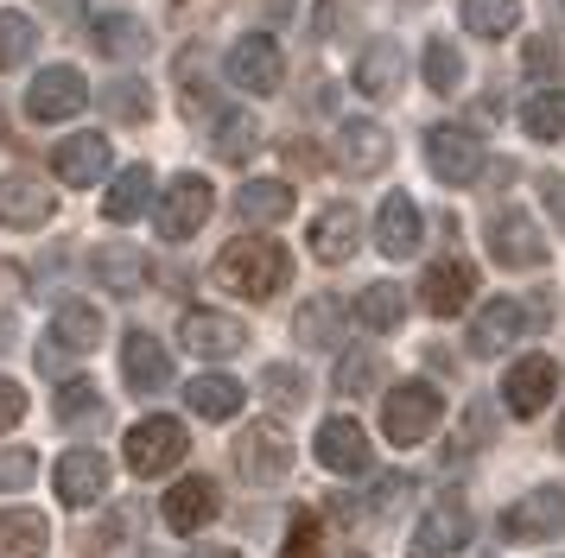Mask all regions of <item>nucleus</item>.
<instances>
[{
  "instance_id": "7ed1b4c3",
  "label": "nucleus",
  "mask_w": 565,
  "mask_h": 558,
  "mask_svg": "<svg viewBox=\"0 0 565 558\" xmlns=\"http://www.w3.org/2000/svg\"><path fill=\"white\" fill-rule=\"evenodd\" d=\"M210 210H216V191H210V178L198 172H179L166 191H159V210H153V223L166 242H191L198 228L210 223Z\"/></svg>"
},
{
  "instance_id": "de8ad7c7",
  "label": "nucleus",
  "mask_w": 565,
  "mask_h": 558,
  "mask_svg": "<svg viewBox=\"0 0 565 558\" xmlns=\"http://www.w3.org/2000/svg\"><path fill=\"white\" fill-rule=\"evenodd\" d=\"M527 71L534 76H559V45H553V39H527Z\"/></svg>"
},
{
  "instance_id": "a878e982",
  "label": "nucleus",
  "mask_w": 565,
  "mask_h": 558,
  "mask_svg": "<svg viewBox=\"0 0 565 558\" xmlns=\"http://www.w3.org/2000/svg\"><path fill=\"white\" fill-rule=\"evenodd\" d=\"M103 343V311L96 304H83V299H64L52 311V350L64 355H89Z\"/></svg>"
},
{
  "instance_id": "49530a36",
  "label": "nucleus",
  "mask_w": 565,
  "mask_h": 558,
  "mask_svg": "<svg viewBox=\"0 0 565 558\" xmlns=\"http://www.w3.org/2000/svg\"><path fill=\"white\" fill-rule=\"evenodd\" d=\"M20 419H26V387L0 375V431H13Z\"/></svg>"
},
{
  "instance_id": "f3484780",
  "label": "nucleus",
  "mask_w": 565,
  "mask_h": 558,
  "mask_svg": "<svg viewBox=\"0 0 565 558\" xmlns=\"http://www.w3.org/2000/svg\"><path fill=\"white\" fill-rule=\"evenodd\" d=\"M159 514H166V527L172 533H198V527H210V521L223 514V489H216L210 476H184V482L166 489Z\"/></svg>"
},
{
  "instance_id": "a19ab883",
  "label": "nucleus",
  "mask_w": 565,
  "mask_h": 558,
  "mask_svg": "<svg viewBox=\"0 0 565 558\" xmlns=\"http://www.w3.org/2000/svg\"><path fill=\"white\" fill-rule=\"evenodd\" d=\"M458 83H463V51L451 45V39H433V45H426V89L451 96Z\"/></svg>"
},
{
  "instance_id": "a211bd4d",
  "label": "nucleus",
  "mask_w": 565,
  "mask_h": 558,
  "mask_svg": "<svg viewBox=\"0 0 565 558\" xmlns=\"http://www.w3.org/2000/svg\"><path fill=\"white\" fill-rule=\"evenodd\" d=\"M57 502L64 507H89V502H103L108 495V457L103 451H64L57 457Z\"/></svg>"
},
{
  "instance_id": "c85d7f7f",
  "label": "nucleus",
  "mask_w": 565,
  "mask_h": 558,
  "mask_svg": "<svg viewBox=\"0 0 565 558\" xmlns=\"http://www.w3.org/2000/svg\"><path fill=\"white\" fill-rule=\"evenodd\" d=\"M292 184L280 178H248L242 191H235V210H242V223H286L292 216Z\"/></svg>"
},
{
  "instance_id": "f8f14e48",
  "label": "nucleus",
  "mask_w": 565,
  "mask_h": 558,
  "mask_svg": "<svg viewBox=\"0 0 565 558\" xmlns=\"http://www.w3.org/2000/svg\"><path fill=\"white\" fill-rule=\"evenodd\" d=\"M470 299H477V267H470V260L445 254V260L426 267V279H419V304H426L433 318H458Z\"/></svg>"
},
{
  "instance_id": "393cba45",
  "label": "nucleus",
  "mask_w": 565,
  "mask_h": 558,
  "mask_svg": "<svg viewBox=\"0 0 565 558\" xmlns=\"http://www.w3.org/2000/svg\"><path fill=\"white\" fill-rule=\"evenodd\" d=\"M419 235H426V216H419V203L394 191V197L375 210V248H382L387 260H407V254H419Z\"/></svg>"
},
{
  "instance_id": "0eeeda50",
  "label": "nucleus",
  "mask_w": 565,
  "mask_h": 558,
  "mask_svg": "<svg viewBox=\"0 0 565 558\" xmlns=\"http://www.w3.org/2000/svg\"><path fill=\"white\" fill-rule=\"evenodd\" d=\"M83 108H89V83H83L77 64H52V71L32 76L26 115H32L39 127H45V121H71V115H83Z\"/></svg>"
},
{
  "instance_id": "412c9836",
  "label": "nucleus",
  "mask_w": 565,
  "mask_h": 558,
  "mask_svg": "<svg viewBox=\"0 0 565 558\" xmlns=\"http://www.w3.org/2000/svg\"><path fill=\"white\" fill-rule=\"evenodd\" d=\"M527 324H534V311L521 299H489L483 311L470 318V355H502Z\"/></svg>"
},
{
  "instance_id": "7c9ffc66",
  "label": "nucleus",
  "mask_w": 565,
  "mask_h": 558,
  "mask_svg": "<svg viewBox=\"0 0 565 558\" xmlns=\"http://www.w3.org/2000/svg\"><path fill=\"white\" fill-rule=\"evenodd\" d=\"M147 203H153V172L147 165H128V172H115L103 197V216L108 223H134V216H147Z\"/></svg>"
},
{
  "instance_id": "ddd939ff",
  "label": "nucleus",
  "mask_w": 565,
  "mask_h": 558,
  "mask_svg": "<svg viewBox=\"0 0 565 558\" xmlns=\"http://www.w3.org/2000/svg\"><path fill=\"white\" fill-rule=\"evenodd\" d=\"M318 463H324L331 476H369V463H375V451H369V431H362L350 412L324 419V426H318Z\"/></svg>"
},
{
  "instance_id": "423d86ee",
  "label": "nucleus",
  "mask_w": 565,
  "mask_h": 558,
  "mask_svg": "<svg viewBox=\"0 0 565 558\" xmlns=\"http://www.w3.org/2000/svg\"><path fill=\"white\" fill-rule=\"evenodd\" d=\"M438 412H445V400H438L433 380H401V387L387 394V406H382L387 444H419V438H433Z\"/></svg>"
},
{
  "instance_id": "c9c22d12",
  "label": "nucleus",
  "mask_w": 565,
  "mask_h": 558,
  "mask_svg": "<svg viewBox=\"0 0 565 558\" xmlns=\"http://www.w3.org/2000/svg\"><path fill=\"white\" fill-rule=\"evenodd\" d=\"M458 13H463V32L470 39H502V32L521 25V7L514 0H458Z\"/></svg>"
},
{
  "instance_id": "f03ea898",
  "label": "nucleus",
  "mask_w": 565,
  "mask_h": 558,
  "mask_svg": "<svg viewBox=\"0 0 565 558\" xmlns=\"http://www.w3.org/2000/svg\"><path fill=\"white\" fill-rule=\"evenodd\" d=\"M235 470H242V482H255V489H280L292 476V438L274 419H255V426L235 438Z\"/></svg>"
},
{
  "instance_id": "1a4fd4ad",
  "label": "nucleus",
  "mask_w": 565,
  "mask_h": 558,
  "mask_svg": "<svg viewBox=\"0 0 565 558\" xmlns=\"http://www.w3.org/2000/svg\"><path fill=\"white\" fill-rule=\"evenodd\" d=\"M565 533V489H534L514 507H502V539L534 546V539H559Z\"/></svg>"
},
{
  "instance_id": "4be33fe9",
  "label": "nucleus",
  "mask_w": 565,
  "mask_h": 558,
  "mask_svg": "<svg viewBox=\"0 0 565 558\" xmlns=\"http://www.w3.org/2000/svg\"><path fill=\"white\" fill-rule=\"evenodd\" d=\"M52 216H57V197L45 191V178H26V172L0 178V223L7 228H45Z\"/></svg>"
},
{
  "instance_id": "4c0bfd02",
  "label": "nucleus",
  "mask_w": 565,
  "mask_h": 558,
  "mask_svg": "<svg viewBox=\"0 0 565 558\" xmlns=\"http://www.w3.org/2000/svg\"><path fill=\"white\" fill-rule=\"evenodd\" d=\"M375 387H382V355L375 350H350L337 362V394L362 400V394H375Z\"/></svg>"
},
{
  "instance_id": "473e14b6",
  "label": "nucleus",
  "mask_w": 565,
  "mask_h": 558,
  "mask_svg": "<svg viewBox=\"0 0 565 558\" xmlns=\"http://www.w3.org/2000/svg\"><path fill=\"white\" fill-rule=\"evenodd\" d=\"M356 324L362 330H401V318H407V299H401V286H387V279H375V286H362L356 292Z\"/></svg>"
},
{
  "instance_id": "864d4df0",
  "label": "nucleus",
  "mask_w": 565,
  "mask_h": 558,
  "mask_svg": "<svg viewBox=\"0 0 565 558\" xmlns=\"http://www.w3.org/2000/svg\"><path fill=\"white\" fill-rule=\"evenodd\" d=\"M267 13H292V0H267Z\"/></svg>"
},
{
  "instance_id": "5fc2aeb1",
  "label": "nucleus",
  "mask_w": 565,
  "mask_h": 558,
  "mask_svg": "<svg viewBox=\"0 0 565 558\" xmlns=\"http://www.w3.org/2000/svg\"><path fill=\"white\" fill-rule=\"evenodd\" d=\"M559 451H565V419H559Z\"/></svg>"
},
{
  "instance_id": "6ab92c4d",
  "label": "nucleus",
  "mask_w": 565,
  "mask_h": 558,
  "mask_svg": "<svg viewBox=\"0 0 565 558\" xmlns=\"http://www.w3.org/2000/svg\"><path fill=\"white\" fill-rule=\"evenodd\" d=\"M311 254L324 260V267H337V260H350V254L362 248V216L356 203H324L318 216H311Z\"/></svg>"
},
{
  "instance_id": "2f4dec72",
  "label": "nucleus",
  "mask_w": 565,
  "mask_h": 558,
  "mask_svg": "<svg viewBox=\"0 0 565 558\" xmlns=\"http://www.w3.org/2000/svg\"><path fill=\"white\" fill-rule=\"evenodd\" d=\"M210 152H216L223 165H248V159L260 152V121L248 115V108L223 115V121H216V140H210Z\"/></svg>"
},
{
  "instance_id": "9b49d317",
  "label": "nucleus",
  "mask_w": 565,
  "mask_h": 558,
  "mask_svg": "<svg viewBox=\"0 0 565 558\" xmlns=\"http://www.w3.org/2000/svg\"><path fill=\"white\" fill-rule=\"evenodd\" d=\"M179 343L191 355H204V362H223V355H242L248 350V324L242 318H230V311H184V324H179Z\"/></svg>"
},
{
  "instance_id": "f257e3e1",
  "label": "nucleus",
  "mask_w": 565,
  "mask_h": 558,
  "mask_svg": "<svg viewBox=\"0 0 565 558\" xmlns=\"http://www.w3.org/2000/svg\"><path fill=\"white\" fill-rule=\"evenodd\" d=\"M286 279H292V254L267 235H242L216 254V286H230L242 299H274L286 292Z\"/></svg>"
},
{
  "instance_id": "c03bdc74",
  "label": "nucleus",
  "mask_w": 565,
  "mask_h": 558,
  "mask_svg": "<svg viewBox=\"0 0 565 558\" xmlns=\"http://www.w3.org/2000/svg\"><path fill=\"white\" fill-rule=\"evenodd\" d=\"M32 476H39V457H32L26 444L0 451V495H20V489H32Z\"/></svg>"
},
{
  "instance_id": "6e6552de",
  "label": "nucleus",
  "mask_w": 565,
  "mask_h": 558,
  "mask_svg": "<svg viewBox=\"0 0 565 558\" xmlns=\"http://www.w3.org/2000/svg\"><path fill=\"white\" fill-rule=\"evenodd\" d=\"M483 235H489V254H495L502 267H521V273H527V267L546 260V235H540V223L527 216V210H514V203H502V210L489 216Z\"/></svg>"
},
{
  "instance_id": "37998d69",
  "label": "nucleus",
  "mask_w": 565,
  "mask_h": 558,
  "mask_svg": "<svg viewBox=\"0 0 565 558\" xmlns=\"http://www.w3.org/2000/svg\"><path fill=\"white\" fill-rule=\"evenodd\" d=\"M280 558H324V521H318V514H299L292 533H286Z\"/></svg>"
},
{
  "instance_id": "ea45409f",
  "label": "nucleus",
  "mask_w": 565,
  "mask_h": 558,
  "mask_svg": "<svg viewBox=\"0 0 565 558\" xmlns=\"http://www.w3.org/2000/svg\"><path fill=\"white\" fill-rule=\"evenodd\" d=\"M103 108L115 115V121H147V115H153V96H147L140 76H115V83L103 89Z\"/></svg>"
},
{
  "instance_id": "3c124183",
  "label": "nucleus",
  "mask_w": 565,
  "mask_h": 558,
  "mask_svg": "<svg viewBox=\"0 0 565 558\" xmlns=\"http://www.w3.org/2000/svg\"><path fill=\"white\" fill-rule=\"evenodd\" d=\"M13 336H20V324H13V311L0 304V350H13Z\"/></svg>"
},
{
  "instance_id": "2eb2a0df",
  "label": "nucleus",
  "mask_w": 565,
  "mask_h": 558,
  "mask_svg": "<svg viewBox=\"0 0 565 558\" xmlns=\"http://www.w3.org/2000/svg\"><path fill=\"white\" fill-rule=\"evenodd\" d=\"M553 387H559V362L553 355H521L502 375V400H509L514 419H534L540 406L553 400Z\"/></svg>"
},
{
  "instance_id": "a18cd8bd",
  "label": "nucleus",
  "mask_w": 565,
  "mask_h": 558,
  "mask_svg": "<svg viewBox=\"0 0 565 558\" xmlns=\"http://www.w3.org/2000/svg\"><path fill=\"white\" fill-rule=\"evenodd\" d=\"M299 343H311V350H318V343H331V330H337V304L331 299H311L306 311H299Z\"/></svg>"
},
{
  "instance_id": "9d476101",
  "label": "nucleus",
  "mask_w": 565,
  "mask_h": 558,
  "mask_svg": "<svg viewBox=\"0 0 565 558\" xmlns=\"http://www.w3.org/2000/svg\"><path fill=\"white\" fill-rule=\"evenodd\" d=\"M286 76V57L280 45L267 39V32H248V39H235L230 45V83L235 89H248V96H274Z\"/></svg>"
},
{
  "instance_id": "dca6fc26",
  "label": "nucleus",
  "mask_w": 565,
  "mask_h": 558,
  "mask_svg": "<svg viewBox=\"0 0 565 558\" xmlns=\"http://www.w3.org/2000/svg\"><path fill=\"white\" fill-rule=\"evenodd\" d=\"M401 76H407V57H401V39H369L350 64V83H356L369 101L401 96Z\"/></svg>"
},
{
  "instance_id": "39448f33",
  "label": "nucleus",
  "mask_w": 565,
  "mask_h": 558,
  "mask_svg": "<svg viewBox=\"0 0 565 558\" xmlns=\"http://www.w3.org/2000/svg\"><path fill=\"white\" fill-rule=\"evenodd\" d=\"M426 165H433L438 184L463 191V184H477V178H483V140H477L470 127L438 121V127H426Z\"/></svg>"
},
{
  "instance_id": "f704fd0d",
  "label": "nucleus",
  "mask_w": 565,
  "mask_h": 558,
  "mask_svg": "<svg viewBox=\"0 0 565 558\" xmlns=\"http://www.w3.org/2000/svg\"><path fill=\"white\" fill-rule=\"evenodd\" d=\"M52 412H57V426H103V412H108L103 387H96V380H64Z\"/></svg>"
},
{
  "instance_id": "aec40b11",
  "label": "nucleus",
  "mask_w": 565,
  "mask_h": 558,
  "mask_svg": "<svg viewBox=\"0 0 565 558\" xmlns=\"http://www.w3.org/2000/svg\"><path fill=\"white\" fill-rule=\"evenodd\" d=\"M121 375H128L134 394H166L172 387V355L159 343L153 330H128V343H121Z\"/></svg>"
},
{
  "instance_id": "603ef678",
  "label": "nucleus",
  "mask_w": 565,
  "mask_h": 558,
  "mask_svg": "<svg viewBox=\"0 0 565 558\" xmlns=\"http://www.w3.org/2000/svg\"><path fill=\"white\" fill-rule=\"evenodd\" d=\"M191 558H235V552H230V546H198Z\"/></svg>"
},
{
  "instance_id": "5701e85b",
  "label": "nucleus",
  "mask_w": 565,
  "mask_h": 558,
  "mask_svg": "<svg viewBox=\"0 0 565 558\" xmlns=\"http://www.w3.org/2000/svg\"><path fill=\"white\" fill-rule=\"evenodd\" d=\"M470 546V507L463 502H438L426 521H419V533H413V558H451Z\"/></svg>"
},
{
  "instance_id": "79ce46f5",
  "label": "nucleus",
  "mask_w": 565,
  "mask_h": 558,
  "mask_svg": "<svg viewBox=\"0 0 565 558\" xmlns=\"http://www.w3.org/2000/svg\"><path fill=\"white\" fill-rule=\"evenodd\" d=\"M260 394H267L274 406H306L311 380H306V368H286V362H274V368L260 375Z\"/></svg>"
},
{
  "instance_id": "58836bf2",
  "label": "nucleus",
  "mask_w": 565,
  "mask_h": 558,
  "mask_svg": "<svg viewBox=\"0 0 565 558\" xmlns=\"http://www.w3.org/2000/svg\"><path fill=\"white\" fill-rule=\"evenodd\" d=\"M39 45V32H32L26 13H13V7H0V71H20Z\"/></svg>"
},
{
  "instance_id": "20e7f679",
  "label": "nucleus",
  "mask_w": 565,
  "mask_h": 558,
  "mask_svg": "<svg viewBox=\"0 0 565 558\" xmlns=\"http://www.w3.org/2000/svg\"><path fill=\"white\" fill-rule=\"evenodd\" d=\"M121 457H128L134 476H166L172 463H184V426L179 419H166V412H147L140 426H128Z\"/></svg>"
},
{
  "instance_id": "8fccbe9b",
  "label": "nucleus",
  "mask_w": 565,
  "mask_h": 558,
  "mask_svg": "<svg viewBox=\"0 0 565 558\" xmlns=\"http://www.w3.org/2000/svg\"><path fill=\"white\" fill-rule=\"evenodd\" d=\"M52 20H83V0H39Z\"/></svg>"
},
{
  "instance_id": "b1692460",
  "label": "nucleus",
  "mask_w": 565,
  "mask_h": 558,
  "mask_svg": "<svg viewBox=\"0 0 565 558\" xmlns=\"http://www.w3.org/2000/svg\"><path fill=\"white\" fill-rule=\"evenodd\" d=\"M52 172H57V184H71V191H89L96 178H108V140L103 133H71V140H57Z\"/></svg>"
},
{
  "instance_id": "72a5a7b5",
  "label": "nucleus",
  "mask_w": 565,
  "mask_h": 558,
  "mask_svg": "<svg viewBox=\"0 0 565 558\" xmlns=\"http://www.w3.org/2000/svg\"><path fill=\"white\" fill-rule=\"evenodd\" d=\"M89 45L103 51V57H140L147 51V25L134 20V13H103V20L89 25Z\"/></svg>"
},
{
  "instance_id": "c756f323",
  "label": "nucleus",
  "mask_w": 565,
  "mask_h": 558,
  "mask_svg": "<svg viewBox=\"0 0 565 558\" xmlns=\"http://www.w3.org/2000/svg\"><path fill=\"white\" fill-rule=\"evenodd\" d=\"M45 546H52L45 514H32V507H7L0 514V558H45Z\"/></svg>"
},
{
  "instance_id": "09e8293b",
  "label": "nucleus",
  "mask_w": 565,
  "mask_h": 558,
  "mask_svg": "<svg viewBox=\"0 0 565 558\" xmlns=\"http://www.w3.org/2000/svg\"><path fill=\"white\" fill-rule=\"evenodd\" d=\"M540 197H546V210H553V223L565 228V172H546V178H540Z\"/></svg>"
},
{
  "instance_id": "4468645a",
  "label": "nucleus",
  "mask_w": 565,
  "mask_h": 558,
  "mask_svg": "<svg viewBox=\"0 0 565 558\" xmlns=\"http://www.w3.org/2000/svg\"><path fill=\"white\" fill-rule=\"evenodd\" d=\"M387 159H394V140H387L382 121H343L337 127V172L375 178V172H387Z\"/></svg>"
},
{
  "instance_id": "e433bc0d",
  "label": "nucleus",
  "mask_w": 565,
  "mask_h": 558,
  "mask_svg": "<svg viewBox=\"0 0 565 558\" xmlns=\"http://www.w3.org/2000/svg\"><path fill=\"white\" fill-rule=\"evenodd\" d=\"M521 127L534 140H565V89H534L521 108Z\"/></svg>"
},
{
  "instance_id": "cd10ccee",
  "label": "nucleus",
  "mask_w": 565,
  "mask_h": 558,
  "mask_svg": "<svg viewBox=\"0 0 565 558\" xmlns=\"http://www.w3.org/2000/svg\"><path fill=\"white\" fill-rule=\"evenodd\" d=\"M242 400H248V394H242V380H235V375H198L191 387H184V406H191L198 419H210V426L235 419Z\"/></svg>"
},
{
  "instance_id": "bb28decb",
  "label": "nucleus",
  "mask_w": 565,
  "mask_h": 558,
  "mask_svg": "<svg viewBox=\"0 0 565 558\" xmlns=\"http://www.w3.org/2000/svg\"><path fill=\"white\" fill-rule=\"evenodd\" d=\"M89 267H96V286H103V292H121V299L147 286V254L134 248V242H103Z\"/></svg>"
}]
</instances>
